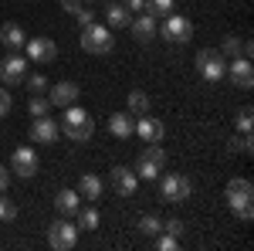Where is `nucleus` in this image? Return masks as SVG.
<instances>
[{"label": "nucleus", "mask_w": 254, "mask_h": 251, "mask_svg": "<svg viewBox=\"0 0 254 251\" xmlns=\"http://www.w3.org/2000/svg\"><path fill=\"white\" fill-rule=\"evenodd\" d=\"M58 126H61V133L68 136L71 143H88V139L95 136V122H92V116H88L85 109H78V105H68Z\"/></svg>", "instance_id": "obj_1"}, {"label": "nucleus", "mask_w": 254, "mask_h": 251, "mask_svg": "<svg viewBox=\"0 0 254 251\" xmlns=\"http://www.w3.org/2000/svg\"><path fill=\"white\" fill-rule=\"evenodd\" d=\"M251 200H254L251 180H244V176H234V180L227 183V204H231V211H234L241 221H251V217H254Z\"/></svg>", "instance_id": "obj_2"}, {"label": "nucleus", "mask_w": 254, "mask_h": 251, "mask_svg": "<svg viewBox=\"0 0 254 251\" xmlns=\"http://www.w3.org/2000/svg\"><path fill=\"white\" fill-rule=\"evenodd\" d=\"M81 51H88V55H109L112 48H116V38H112V31L105 27V24H98L92 20L88 27H81Z\"/></svg>", "instance_id": "obj_3"}, {"label": "nucleus", "mask_w": 254, "mask_h": 251, "mask_svg": "<svg viewBox=\"0 0 254 251\" xmlns=\"http://www.w3.org/2000/svg\"><path fill=\"white\" fill-rule=\"evenodd\" d=\"M196 72H200V78L203 82H220V78L227 75V58L217 51V48H200L196 51Z\"/></svg>", "instance_id": "obj_4"}, {"label": "nucleus", "mask_w": 254, "mask_h": 251, "mask_svg": "<svg viewBox=\"0 0 254 251\" xmlns=\"http://www.w3.org/2000/svg\"><path fill=\"white\" fill-rule=\"evenodd\" d=\"M163 167H166L163 146H159V143H146V150H142L139 160H136V176H142V180H156V176L163 173Z\"/></svg>", "instance_id": "obj_5"}, {"label": "nucleus", "mask_w": 254, "mask_h": 251, "mask_svg": "<svg viewBox=\"0 0 254 251\" xmlns=\"http://www.w3.org/2000/svg\"><path fill=\"white\" fill-rule=\"evenodd\" d=\"M190 193H193L190 176H183V173L159 176V197H163L166 204H183V200H190Z\"/></svg>", "instance_id": "obj_6"}, {"label": "nucleus", "mask_w": 254, "mask_h": 251, "mask_svg": "<svg viewBox=\"0 0 254 251\" xmlns=\"http://www.w3.org/2000/svg\"><path fill=\"white\" fill-rule=\"evenodd\" d=\"M48 245L55 251H71L78 245V224H71V221H55L51 228H48Z\"/></svg>", "instance_id": "obj_7"}, {"label": "nucleus", "mask_w": 254, "mask_h": 251, "mask_svg": "<svg viewBox=\"0 0 254 251\" xmlns=\"http://www.w3.org/2000/svg\"><path fill=\"white\" fill-rule=\"evenodd\" d=\"M159 34L166 41H173V44H187V41L193 38V20L180 17V14H170V17L163 20V31Z\"/></svg>", "instance_id": "obj_8"}, {"label": "nucleus", "mask_w": 254, "mask_h": 251, "mask_svg": "<svg viewBox=\"0 0 254 251\" xmlns=\"http://www.w3.org/2000/svg\"><path fill=\"white\" fill-rule=\"evenodd\" d=\"M10 167H14V173H17V176L31 180V176L41 170L38 150H34V146H17V150H14V156H10Z\"/></svg>", "instance_id": "obj_9"}, {"label": "nucleus", "mask_w": 254, "mask_h": 251, "mask_svg": "<svg viewBox=\"0 0 254 251\" xmlns=\"http://www.w3.org/2000/svg\"><path fill=\"white\" fill-rule=\"evenodd\" d=\"M27 65H31V61L24 58L20 51H10L7 58L0 61V82H3V85H17V82H24V78H27Z\"/></svg>", "instance_id": "obj_10"}, {"label": "nucleus", "mask_w": 254, "mask_h": 251, "mask_svg": "<svg viewBox=\"0 0 254 251\" xmlns=\"http://www.w3.org/2000/svg\"><path fill=\"white\" fill-rule=\"evenodd\" d=\"M61 136V126L58 119L51 116H34V122H31V139L38 143V146H55Z\"/></svg>", "instance_id": "obj_11"}, {"label": "nucleus", "mask_w": 254, "mask_h": 251, "mask_svg": "<svg viewBox=\"0 0 254 251\" xmlns=\"http://www.w3.org/2000/svg\"><path fill=\"white\" fill-rule=\"evenodd\" d=\"M27 61L31 65H51V61L58 58V44L51 38H27Z\"/></svg>", "instance_id": "obj_12"}, {"label": "nucleus", "mask_w": 254, "mask_h": 251, "mask_svg": "<svg viewBox=\"0 0 254 251\" xmlns=\"http://www.w3.org/2000/svg\"><path fill=\"white\" fill-rule=\"evenodd\" d=\"M227 78L234 82V88H241V92H251L254 88V68L248 58H231L227 61Z\"/></svg>", "instance_id": "obj_13"}, {"label": "nucleus", "mask_w": 254, "mask_h": 251, "mask_svg": "<svg viewBox=\"0 0 254 251\" xmlns=\"http://www.w3.org/2000/svg\"><path fill=\"white\" fill-rule=\"evenodd\" d=\"M109 183H112V190H116L119 197H132L136 187H139V176H136V170H129V167H112Z\"/></svg>", "instance_id": "obj_14"}, {"label": "nucleus", "mask_w": 254, "mask_h": 251, "mask_svg": "<svg viewBox=\"0 0 254 251\" xmlns=\"http://www.w3.org/2000/svg\"><path fill=\"white\" fill-rule=\"evenodd\" d=\"M48 92H51V105H58V109H68V105H75L81 95V88L75 82H58V85H48Z\"/></svg>", "instance_id": "obj_15"}, {"label": "nucleus", "mask_w": 254, "mask_h": 251, "mask_svg": "<svg viewBox=\"0 0 254 251\" xmlns=\"http://www.w3.org/2000/svg\"><path fill=\"white\" fill-rule=\"evenodd\" d=\"M132 133H136L142 143H159V139L166 136V129H163V122H159V119H153L149 112H146V116L136 119V129H132Z\"/></svg>", "instance_id": "obj_16"}, {"label": "nucleus", "mask_w": 254, "mask_h": 251, "mask_svg": "<svg viewBox=\"0 0 254 251\" xmlns=\"http://www.w3.org/2000/svg\"><path fill=\"white\" fill-rule=\"evenodd\" d=\"M129 20H132V14L122 7V0H109V3H105V27H109V31H122Z\"/></svg>", "instance_id": "obj_17"}, {"label": "nucleus", "mask_w": 254, "mask_h": 251, "mask_svg": "<svg viewBox=\"0 0 254 251\" xmlns=\"http://www.w3.org/2000/svg\"><path fill=\"white\" fill-rule=\"evenodd\" d=\"M24 41H27V34H24V27H20V24L7 20V24L0 27V44H3L7 51H20V48H24Z\"/></svg>", "instance_id": "obj_18"}, {"label": "nucleus", "mask_w": 254, "mask_h": 251, "mask_svg": "<svg viewBox=\"0 0 254 251\" xmlns=\"http://www.w3.org/2000/svg\"><path fill=\"white\" fill-rule=\"evenodd\" d=\"M129 27H132V38H136L139 44H149V41L156 38V17H153V14H142V17L129 20Z\"/></svg>", "instance_id": "obj_19"}, {"label": "nucleus", "mask_w": 254, "mask_h": 251, "mask_svg": "<svg viewBox=\"0 0 254 251\" xmlns=\"http://www.w3.org/2000/svg\"><path fill=\"white\" fill-rule=\"evenodd\" d=\"M102 190H105V183H102L95 173H81V180H78L81 200H88V204H98V200H102Z\"/></svg>", "instance_id": "obj_20"}, {"label": "nucleus", "mask_w": 254, "mask_h": 251, "mask_svg": "<svg viewBox=\"0 0 254 251\" xmlns=\"http://www.w3.org/2000/svg\"><path fill=\"white\" fill-rule=\"evenodd\" d=\"M81 207V193L78 190H58L55 193V211L61 217H71V214H78Z\"/></svg>", "instance_id": "obj_21"}, {"label": "nucleus", "mask_w": 254, "mask_h": 251, "mask_svg": "<svg viewBox=\"0 0 254 251\" xmlns=\"http://www.w3.org/2000/svg\"><path fill=\"white\" fill-rule=\"evenodd\" d=\"M132 129H136V122L126 116V112H116V116L109 119V133L116 136V139H129V136H132Z\"/></svg>", "instance_id": "obj_22"}, {"label": "nucleus", "mask_w": 254, "mask_h": 251, "mask_svg": "<svg viewBox=\"0 0 254 251\" xmlns=\"http://www.w3.org/2000/svg\"><path fill=\"white\" fill-rule=\"evenodd\" d=\"M241 48H244V38H237V34H227V38H224V44H220L217 51H220L224 58L231 61V58H241Z\"/></svg>", "instance_id": "obj_23"}, {"label": "nucleus", "mask_w": 254, "mask_h": 251, "mask_svg": "<svg viewBox=\"0 0 254 251\" xmlns=\"http://www.w3.org/2000/svg\"><path fill=\"white\" fill-rule=\"evenodd\" d=\"M149 112V95L146 92H129V116H146Z\"/></svg>", "instance_id": "obj_24"}, {"label": "nucleus", "mask_w": 254, "mask_h": 251, "mask_svg": "<svg viewBox=\"0 0 254 251\" xmlns=\"http://www.w3.org/2000/svg\"><path fill=\"white\" fill-rule=\"evenodd\" d=\"M78 231H98V211L95 207H78Z\"/></svg>", "instance_id": "obj_25"}, {"label": "nucleus", "mask_w": 254, "mask_h": 251, "mask_svg": "<svg viewBox=\"0 0 254 251\" xmlns=\"http://www.w3.org/2000/svg\"><path fill=\"white\" fill-rule=\"evenodd\" d=\"M146 10H149L153 17H170L176 10V0H146Z\"/></svg>", "instance_id": "obj_26"}, {"label": "nucleus", "mask_w": 254, "mask_h": 251, "mask_svg": "<svg viewBox=\"0 0 254 251\" xmlns=\"http://www.w3.org/2000/svg\"><path fill=\"white\" fill-rule=\"evenodd\" d=\"M27 109H31V116H51V98L48 95H31V102H27Z\"/></svg>", "instance_id": "obj_27"}, {"label": "nucleus", "mask_w": 254, "mask_h": 251, "mask_svg": "<svg viewBox=\"0 0 254 251\" xmlns=\"http://www.w3.org/2000/svg\"><path fill=\"white\" fill-rule=\"evenodd\" d=\"M231 150H234V153H241V156H251V153H254V139H251V133L234 136V139H231Z\"/></svg>", "instance_id": "obj_28"}, {"label": "nucleus", "mask_w": 254, "mask_h": 251, "mask_svg": "<svg viewBox=\"0 0 254 251\" xmlns=\"http://www.w3.org/2000/svg\"><path fill=\"white\" fill-rule=\"evenodd\" d=\"M139 231L149 234V238H156V234L163 231V221H159L156 214H146V217H139Z\"/></svg>", "instance_id": "obj_29"}, {"label": "nucleus", "mask_w": 254, "mask_h": 251, "mask_svg": "<svg viewBox=\"0 0 254 251\" xmlns=\"http://www.w3.org/2000/svg\"><path fill=\"white\" fill-rule=\"evenodd\" d=\"M14 217H17V200H10L0 190V221H14Z\"/></svg>", "instance_id": "obj_30"}, {"label": "nucleus", "mask_w": 254, "mask_h": 251, "mask_svg": "<svg viewBox=\"0 0 254 251\" xmlns=\"http://www.w3.org/2000/svg\"><path fill=\"white\" fill-rule=\"evenodd\" d=\"M251 126H254V109L244 105V109L237 112V129H241V133H251Z\"/></svg>", "instance_id": "obj_31"}, {"label": "nucleus", "mask_w": 254, "mask_h": 251, "mask_svg": "<svg viewBox=\"0 0 254 251\" xmlns=\"http://www.w3.org/2000/svg\"><path fill=\"white\" fill-rule=\"evenodd\" d=\"M24 82H27V88H31L34 95H44V92H48V78L44 75H27Z\"/></svg>", "instance_id": "obj_32"}, {"label": "nucleus", "mask_w": 254, "mask_h": 251, "mask_svg": "<svg viewBox=\"0 0 254 251\" xmlns=\"http://www.w3.org/2000/svg\"><path fill=\"white\" fill-rule=\"evenodd\" d=\"M176 245H180V238H173V234H166V231L156 234V248H159V251H173Z\"/></svg>", "instance_id": "obj_33"}, {"label": "nucleus", "mask_w": 254, "mask_h": 251, "mask_svg": "<svg viewBox=\"0 0 254 251\" xmlns=\"http://www.w3.org/2000/svg\"><path fill=\"white\" fill-rule=\"evenodd\" d=\"M163 231H166V234H173V238H180V234H183V221H176V217L163 221Z\"/></svg>", "instance_id": "obj_34"}, {"label": "nucleus", "mask_w": 254, "mask_h": 251, "mask_svg": "<svg viewBox=\"0 0 254 251\" xmlns=\"http://www.w3.org/2000/svg\"><path fill=\"white\" fill-rule=\"evenodd\" d=\"M10 105H14V98H10V92L7 88H0V119L10 112Z\"/></svg>", "instance_id": "obj_35"}, {"label": "nucleus", "mask_w": 254, "mask_h": 251, "mask_svg": "<svg viewBox=\"0 0 254 251\" xmlns=\"http://www.w3.org/2000/svg\"><path fill=\"white\" fill-rule=\"evenodd\" d=\"M75 20H78L81 27H88V24H92V20H95V10H88V7H81L78 14H75Z\"/></svg>", "instance_id": "obj_36"}, {"label": "nucleus", "mask_w": 254, "mask_h": 251, "mask_svg": "<svg viewBox=\"0 0 254 251\" xmlns=\"http://www.w3.org/2000/svg\"><path fill=\"white\" fill-rule=\"evenodd\" d=\"M61 7H64V10H68L71 17H75V14H78L81 7H85V0H61Z\"/></svg>", "instance_id": "obj_37"}, {"label": "nucleus", "mask_w": 254, "mask_h": 251, "mask_svg": "<svg viewBox=\"0 0 254 251\" xmlns=\"http://www.w3.org/2000/svg\"><path fill=\"white\" fill-rule=\"evenodd\" d=\"M122 7L132 14V10H146V0H122Z\"/></svg>", "instance_id": "obj_38"}, {"label": "nucleus", "mask_w": 254, "mask_h": 251, "mask_svg": "<svg viewBox=\"0 0 254 251\" xmlns=\"http://www.w3.org/2000/svg\"><path fill=\"white\" fill-rule=\"evenodd\" d=\"M7 187H10V170L0 163V190H7Z\"/></svg>", "instance_id": "obj_39"}, {"label": "nucleus", "mask_w": 254, "mask_h": 251, "mask_svg": "<svg viewBox=\"0 0 254 251\" xmlns=\"http://www.w3.org/2000/svg\"><path fill=\"white\" fill-rule=\"evenodd\" d=\"M85 3H98V0H85Z\"/></svg>", "instance_id": "obj_40"}]
</instances>
